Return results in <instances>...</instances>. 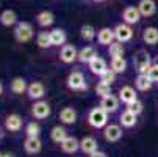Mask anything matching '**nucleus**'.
Here are the masks:
<instances>
[{
	"label": "nucleus",
	"instance_id": "f257e3e1",
	"mask_svg": "<svg viewBox=\"0 0 158 157\" xmlns=\"http://www.w3.org/2000/svg\"><path fill=\"white\" fill-rule=\"evenodd\" d=\"M14 39L19 42V44H25V42H30L35 36V32H33V25L27 20H22V22H17L16 27H14Z\"/></svg>",
	"mask_w": 158,
	"mask_h": 157
},
{
	"label": "nucleus",
	"instance_id": "f03ea898",
	"mask_svg": "<svg viewBox=\"0 0 158 157\" xmlns=\"http://www.w3.org/2000/svg\"><path fill=\"white\" fill-rule=\"evenodd\" d=\"M88 123L94 129H102L108 124V113L102 107H94L88 113Z\"/></svg>",
	"mask_w": 158,
	"mask_h": 157
},
{
	"label": "nucleus",
	"instance_id": "7ed1b4c3",
	"mask_svg": "<svg viewBox=\"0 0 158 157\" xmlns=\"http://www.w3.org/2000/svg\"><path fill=\"white\" fill-rule=\"evenodd\" d=\"M133 64H135V68H136V71L139 74H147L149 69L153 66V61L146 50H138L133 57Z\"/></svg>",
	"mask_w": 158,
	"mask_h": 157
},
{
	"label": "nucleus",
	"instance_id": "20e7f679",
	"mask_svg": "<svg viewBox=\"0 0 158 157\" xmlns=\"http://www.w3.org/2000/svg\"><path fill=\"white\" fill-rule=\"evenodd\" d=\"M66 85H67V88H69V89H72V91H86V89H88L86 79L78 71H74V72H71L69 76H67Z\"/></svg>",
	"mask_w": 158,
	"mask_h": 157
},
{
	"label": "nucleus",
	"instance_id": "39448f33",
	"mask_svg": "<svg viewBox=\"0 0 158 157\" xmlns=\"http://www.w3.org/2000/svg\"><path fill=\"white\" fill-rule=\"evenodd\" d=\"M52 113V108H50V104L46 102V101H35L33 107H31V115L36 118V120H46L47 116H50Z\"/></svg>",
	"mask_w": 158,
	"mask_h": 157
},
{
	"label": "nucleus",
	"instance_id": "423d86ee",
	"mask_svg": "<svg viewBox=\"0 0 158 157\" xmlns=\"http://www.w3.org/2000/svg\"><path fill=\"white\" fill-rule=\"evenodd\" d=\"M121 16H122V22H125V24H128V25H136L143 17L138 7H133V5L125 7Z\"/></svg>",
	"mask_w": 158,
	"mask_h": 157
},
{
	"label": "nucleus",
	"instance_id": "0eeeda50",
	"mask_svg": "<svg viewBox=\"0 0 158 157\" xmlns=\"http://www.w3.org/2000/svg\"><path fill=\"white\" fill-rule=\"evenodd\" d=\"M103 138L110 143L119 142L122 138V127L119 124H106L103 127Z\"/></svg>",
	"mask_w": 158,
	"mask_h": 157
},
{
	"label": "nucleus",
	"instance_id": "6e6552de",
	"mask_svg": "<svg viewBox=\"0 0 158 157\" xmlns=\"http://www.w3.org/2000/svg\"><path fill=\"white\" fill-rule=\"evenodd\" d=\"M114 36H116V41H119V42H128L133 38V28H131V25L125 24V22L118 24L114 27Z\"/></svg>",
	"mask_w": 158,
	"mask_h": 157
},
{
	"label": "nucleus",
	"instance_id": "1a4fd4ad",
	"mask_svg": "<svg viewBox=\"0 0 158 157\" xmlns=\"http://www.w3.org/2000/svg\"><path fill=\"white\" fill-rule=\"evenodd\" d=\"M77 57H78V50L72 46V44H64L61 46V50H60V60L66 64H71L74 61H77Z\"/></svg>",
	"mask_w": 158,
	"mask_h": 157
},
{
	"label": "nucleus",
	"instance_id": "9d476101",
	"mask_svg": "<svg viewBox=\"0 0 158 157\" xmlns=\"http://www.w3.org/2000/svg\"><path fill=\"white\" fill-rule=\"evenodd\" d=\"M99 107H102L108 115L110 113H114V111H118V108H119V98L113 96V94H108L105 98H100Z\"/></svg>",
	"mask_w": 158,
	"mask_h": 157
},
{
	"label": "nucleus",
	"instance_id": "9b49d317",
	"mask_svg": "<svg viewBox=\"0 0 158 157\" xmlns=\"http://www.w3.org/2000/svg\"><path fill=\"white\" fill-rule=\"evenodd\" d=\"M27 94L31 101H39V99H42L44 96H46V86H44V83H41V82H33L27 88Z\"/></svg>",
	"mask_w": 158,
	"mask_h": 157
},
{
	"label": "nucleus",
	"instance_id": "f8f14e48",
	"mask_svg": "<svg viewBox=\"0 0 158 157\" xmlns=\"http://www.w3.org/2000/svg\"><path fill=\"white\" fill-rule=\"evenodd\" d=\"M22 124H24V120L17 113H11L5 118V129L8 132H19L22 129Z\"/></svg>",
	"mask_w": 158,
	"mask_h": 157
},
{
	"label": "nucleus",
	"instance_id": "ddd939ff",
	"mask_svg": "<svg viewBox=\"0 0 158 157\" xmlns=\"http://www.w3.org/2000/svg\"><path fill=\"white\" fill-rule=\"evenodd\" d=\"M116 39L114 36V28H110V27H103L97 32V42L100 46H110V44Z\"/></svg>",
	"mask_w": 158,
	"mask_h": 157
},
{
	"label": "nucleus",
	"instance_id": "4468645a",
	"mask_svg": "<svg viewBox=\"0 0 158 157\" xmlns=\"http://www.w3.org/2000/svg\"><path fill=\"white\" fill-rule=\"evenodd\" d=\"M24 149L27 154H39L42 149V142L39 140V137H27L24 142Z\"/></svg>",
	"mask_w": 158,
	"mask_h": 157
},
{
	"label": "nucleus",
	"instance_id": "2eb2a0df",
	"mask_svg": "<svg viewBox=\"0 0 158 157\" xmlns=\"http://www.w3.org/2000/svg\"><path fill=\"white\" fill-rule=\"evenodd\" d=\"M60 148L64 154H74L80 149V142L75 138V137H69L67 135L61 143H60Z\"/></svg>",
	"mask_w": 158,
	"mask_h": 157
},
{
	"label": "nucleus",
	"instance_id": "dca6fc26",
	"mask_svg": "<svg viewBox=\"0 0 158 157\" xmlns=\"http://www.w3.org/2000/svg\"><path fill=\"white\" fill-rule=\"evenodd\" d=\"M88 66H89V71H91L94 76H102V74L108 69L106 61H105L102 57H94L91 61L88 63Z\"/></svg>",
	"mask_w": 158,
	"mask_h": 157
},
{
	"label": "nucleus",
	"instance_id": "f3484780",
	"mask_svg": "<svg viewBox=\"0 0 158 157\" xmlns=\"http://www.w3.org/2000/svg\"><path fill=\"white\" fill-rule=\"evenodd\" d=\"M143 17H150L156 13V3L155 0H139V3L136 5Z\"/></svg>",
	"mask_w": 158,
	"mask_h": 157
},
{
	"label": "nucleus",
	"instance_id": "a211bd4d",
	"mask_svg": "<svg viewBox=\"0 0 158 157\" xmlns=\"http://www.w3.org/2000/svg\"><path fill=\"white\" fill-rule=\"evenodd\" d=\"M36 22H38V25L42 27V28H47L50 25H53V22H55V16L52 11H41L36 14Z\"/></svg>",
	"mask_w": 158,
	"mask_h": 157
},
{
	"label": "nucleus",
	"instance_id": "6ab92c4d",
	"mask_svg": "<svg viewBox=\"0 0 158 157\" xmlns=\"http://www.w3.org/2000/svg\"><path fill=\"white\" fill-rule=\"evenodd\" d=\"M136 99H138V96H136V91H135V88L125 85V86H122V88L119 89V101L124 102L125 105L130 104V102H133V101H136Z\"/></svg>",
	"mask_w": 158,
	"mask_h": 157
},
{
	"label": "nucleus",
	"instance_id": "aec40b11",
	"mask_svg": "<svg viewBox=\"0 0 158 157\" xmlns=\"http://www.w3.org/2000/svg\"><path fill=\"white\" fill-rule=\"evenodd\" d=\"M0 24L3 27H13L17 24V14L14 10H3L0 13Z\"/></svg>",
	"mask_w": 158,
	"mask_h": 157
},
{
	"label": "nucleus",
	"instance_id": "412c9836",
	"mask_svg": "<svg viewBox=\"0 0 158 157\" xmlns=\"http://www.w3.org/2000/svg\"><path fill=\"white\" fill-rule=\"evenodd\" d=\"M60 121L63 124H74L77 121V111L72 107H64L60 110Z\"/></svg>",
	"mask_w": 158,
	"mask_h": 157
},
{
	"label": "nucleus",
	"instance_id": "4be33fe9",
	"mask_svg": "<svg viewBox=\"0 0 158 157\" xmlns=\"http://www.w3.org/2000/svg\"><path fill=\"white\" fill-rule=\"evenodd\" d=\"M80 149L83 154L91 155L93 152L97 151V140L94 137H85L80 140Z\"/></svg>",
	"mask_w": 158,
	"mask_h": 157
},
{
	"label": "nucleus",
	"instance_id": "5701e85b",
	"mask_svg": "<svg viewBox=\"0 0 158 157\" xmlns=\"http://www.w3.org/2000/svg\"><path fill=\"white\" fill-rule=\"evenodd\" d=\"M136 118H138V115H135L133 111H130V110L125 108V111H122L121 116H119V123H121L122 127H125V129H131L135 124H136V121H138Z\"/></svg>",
	"mask_w": 158,
	"mask_h": 157
},
{
	"label": "nucleus",
	"instance_id": "b1692460",
	"mask_svg": "<svg viewBox=\"0 0 158 157\" xmlns=\"http://www.w3.org/2000/svg\"><path fill=\"white\" fill-rule=\"evenodd\" d=\"M143 41L149 46H156L158 44V28L156 27H146L143 30Z\"/></svg>",
	"mask_w": 158,
	"mask_h": 157
},
{
	"label": "nucleus",
	"instance_id": "393cba45",
	"mask_svg": "<svg viewBox=\"0 0 158 157\" xmlns=\"http://www.w3.org/2000/svg\"><path fill=\"white\" fill-rule=\"evenodd\" d=\"M10 88H11V91H13L14 94H24V93L27 91L28 85H27V80H25L24 77H14V79L11 80Z\"/></svg>",
	"mask_w": 158,
	"mask_h": 157
},
{
	"label": "nucleus",
	"instance_id": "a878e982",
	"mask_svg": "<svg viewBox=\"0 0 158 157\" xmlns=\"http://www.w3.org/2000/svg\"><path fill=\"white\" fill-rule=\"evenodd\" d=\"M50 39H52V46L60 47V46H64L66 44L67 36H66V32L63 28H53L50 32Z\"/></svg>",
	"mask_w": 158,
	"mask_h": 157
},
{
	"label": "nucleus",
	"instance_id": "bb28decb",
	"mask_svg": "<svg viewBox=\"0 0 158 157\" xmlns=\"http://www.w3.org/2000/svg\"><path fill=\"white\" fill-rule=\"evenodd\" d=\"M94 57H97V54H96V49L94 47H91V46H86V47H83V49H80L78 50V57H77V61H80V63H89Z\"/></svg>",
	"mask_w": 158,
	"mask_h": 157
},
{
	"label": "nucleus",
	"instance_id": "cd10ccee",
	"mask_svg": "<svg viewBox=\"0 0 158 157\" xmlns=\"http://www.w3.org/2000/svg\"><path fill=\"white\" fill-rule=\"evenodd\" d=\"M152 80L149 79L147 74H138V77L135 79V86H136L138 91H149L152 88Z\"/></svg>",
	"mask_w": 158,
	"mask_h": 157
},
{
	"label": "nucleus",
	"instance_id": "c85d7f7f",
	"mask_svg": "<svg viewBox=\"0 0 158 157\" xmlns=\"http://www.w3.org/2000/svg\"><path fill=\"white\" fill-rule=\"evenodd\" d=\"M66 137H67V130H66L63 126H55V127H52V130H50V140H52L53 143L60 145Z\"/></svg>",
	"mask_w": 158,
	"mask_h": 157
},
{
	"label": "nucleus",
	"instance_id": "c756f323",
	"mask_svg": "<svg viewBox=\"0 0 158 157\" xmlns=\"http://www.w3.org/2000/svg\"><path fill=\"white\" fill-rule=\"evenodd\" d=\"M110 68L114 71L116 74H124L127 71V61L124 57H116V58H111L110 63Z\"/></svg>",
	"mask_w": 158,
	"mask_h": 157
},
{
	"label": "nucleus",
	"instance_id": "7c9ffc66",
	"mask_svg": "<svg viewBox=\"0 0 158 157\" xmlns=\"http://www.w3.org/2000/svg\"><path fill=\"white\" fill-rule=\"evenodd\" d=\"M36 44L39 49H49L52 47V39H50V32H41L36 36Z\"/></svg>",
	"mask_w": 158,
	"mask_h": 157
},
{
	"label": "nucleus",
	"instance_id": "2f4dec72",
	"mask_svg": "<svg viewBox=\"0 0 158 157\" xmlns=\"http://www.w3.org/2000/svg\"><path fill=\"white\" fill-rule=\"evenodd\" d=\"M80 36H81V39H83V41L91 42V41L97 36V32H96V28H94L93 25L86 24V25H83V27L80 28Z\"/></svg>",
	"mask_w": 158,
	"mask_h": 157
},
{
	"label": "nucleus",
	"instance_id": "473e14b6",
	"mask_svg": "<svg viewBox=\"0 0 158 157\" xmlns=\"http://www.w3.org/2000/svg\"><path fill=\"white\" fill-rule=\"evenodd\" d=\"M124 46H122V42L119 41H113L110 46H108V55L111 58H116V57H124Z\"/></svg>",
	"mask_w": 158,
	"mask_h": 157
},
{
	"label": "nucleus",
	"instance_id": "72a5a7b5",
	"mask_svg": "<svg viewBox=\"0 0 158 157\" xmlns=\"http://www.w3.org/2000/svg\"><path fill=\"white\" fill-rule=\"evenodd\" d=\"M39 133H41V127L38 123L31 121L25 126V135L27 137H39Z\"/></svg>",
	"mask_w": 158,
	"mask_h": 157
},
{
	"label": "nucleus",
	"instance_id": "f704fd0d",
	"mask_svg": "<svg viewBox=\"0 0 158 157\" xmlns=\"http://www.w3.org/2000/svg\"><path fill=\"white\" fill-rule=\"evenodd\" d=\"M96 94H97L99 98H105V96L111 94V85L103 83V82H99L97 86H96Z\"/></svg>",
	"mask_w": 158,
	"mask_h": 157
},
{
	"label": "nucleus",
	"instance_id": "c9c22d12",
	"mask_svg": "<svg viewBox=\"0 0 158 157\" xmlns=\"http://www.w3.org/2000/svg\"><path fill=\"white\" fill-rule=\"evenodd\" d=\"M100 77V82H103V83H108V85H111V83H114L116 82V72L113 71L111 68L110 69H106L102 76H99Z\"/></svg>",
	"mask_w": 158,
	"mask_h": 157
},
{
	"label": "nucleus",
	"instance_id": "e433bc0d",
	"mask_svg": "<svg viewBox=\"0 0 158 157\" xmlns=\"http://www.w3.org/2000/svg\"><path fill=\"white\" fill-rule=\"evenodd\" d=\"M127 110H130V111H133L135 115H141L143 113V110H144V105H143V102L141 101H133V102H130V104H127Z\"/></svg>",
	"mask_w": 158,
	"mask_h": 157
},
{
	"label": "nucleus",
	"instance_id": "4c0bfd02",
	"mask_svg": "<svg viewBox=\"0 0 158 157\" xmlns=\"http://www.w3.org/2000/svg\"><path fill=\"white\" fill-rule=\"evenodd\" d=\"M147 76H149V79L152 80V82H158V66H152V68L149 69V72H147Z\"/></svg>",
	"mask_w": 158,
	"mask_h": 157
},
{
	"label": "nucleus",
	"instance_id": "58836bf2",
	"mask_svg": "<svg viewBox=\"0 0 158 157\" xmlns=\"http://www.w3.org/2000/svg\"><path fill=\"white\" fill-rule=\"evenodd\" d=\"M91 157H106V154H105V152H102V151H96V152H93V154H91Z\"/></svg>",
	"mask_w": 158,
	"mask_h": 157
},
{
	"label": "nucleus",
	"instance_id": "ea45409f",
	"mask_svg": "<svg viewBox=\"0 0 158 157\" xmlns=\"http://www.w3.org/2000/svg\"><path fill=\"white\" fill-rule=\"evenodd\" d=\"M3 129H5V127H2V126H0V140H2V138H3V135H5Z\"/></svg>",
	"mask_w": 158,
	"mask_h": 157
},
{
	"label": "nucleus",
	"instance_id": "a19ab883",
	"mask_svg": "<svg viewBox=\"0 0 158 157\" xmlns=\"http://www.w3.org/2000/svg\"><path fill=\"white\" fill-rule=\"evenodd\" d=\"M152 61H153V64H155V66H158V55H156V57H155Z\"/></svg>",
	"mask_w": 158,
	"mask_h": 157
},
{
	"label": "nucleus",
	"instance_id": "79ce46f5",
	"mask_svg": "<svg viewBox=\"0 0 158 157\" xmlns=\"http://www.w3.org/2000/svg\"><path fill=\"white\" fill-rule=\"evenodd\" d=\"M2 93H3V83L0 82V96H2Z\"/></svg>",
	"mask_w": 158,
	"mask_h": 157
},
{
	"label": "nucleus",
	"instance_id": "37998d69",
	"mask_svg": "<svg viewBox=\"0 0 158 157\" xmlns=\"http://www.w3.org/2000/svg\"><path fill=\"white\" fill-rule=\"evenodd\" d=\"M94 3H102V2H105V0H93Z\"/></svg>",
	"mask_w": 158,
	"mask_h": 157
},
{
	"label": "nucleus",
	"instance_id": "c03bdc74",
	"mask_svg": "<svg viewBox=\"0 0 158 157\" xmlns=\"http://www.w3.org/2000/svg\"><path fill=\"white\" fill-rule=\"evenodd\" d=\"M5 157H14L13 154H5Z\"/></svg>",
	"mask_w": 158,
	"mask_h": 157
},
{
	"label": "nucleus",
	"instance_id": "a18cd8bd",
	"mask_svg": "<svg viewBox=\"0 0 158 157\" xmlns=\"http://www.w3.org/2000/svg\"><path fill=\"white\" fill-rule=\"evenodd\" d=\"M0 157H5V154H2V152H0Z\"/></svg>",
	"mask_w": 158,
	"mask_h": 157
}]
</instances>
